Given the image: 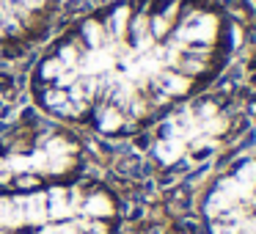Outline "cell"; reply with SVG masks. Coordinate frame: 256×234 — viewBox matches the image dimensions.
Here are the masks:
<instances>
[{"instance_id": "2", "label": "cell", "mask_w": 256, "mask_h": 234, "mask_svg": "<svg viewBox=\"0 0 256 234\" xmlns=\"http://www.w3.org/2000/svg\"><path fill=\"white\" fill-rule=\"evenodd\" d=\"M110 196L86 184L0 193V234H110Z\"/></svg>"}, {"instance_id": "5", "label": "cell", "mask_w": 256, "mask_h": 234, "mask_svg": "<svg viewBox=\"0 0 256 234\" xmlns=\"http://www.w3.org/2000/svg\"><path fill=\"white\" fill-rule=\"evenodd\" d=\"M237 182L242 184V188L254 190V184H256V160H248L242 168H240V174H237Z\"/></svg>"}, {"instance_id": "3", "label": "cell", "mask_w": 256, "mask_h": 234, "mask_svg": "<svg viewBox=\"0 0 256 234\" xmlns=\"http://www.w3.org/2000/svg\"><path fill=\"white\" fill-rule=\"evenodd\" d=\"M80 146L69 132L47 124L20 130L0 144V190H36L72 176Z\"/></svg>"}, {"instance_id": "4", "label": "cell", "mask_w": 256, "mask_h": 234, "mask_svg": "<svg viewBox=\"0 0 256 234\" xmlns=\"http://www.w3.org/2000/svg\"><path fill=\"white\" fill-rule=\"evenodd\" d=\"M61 0H0V61L20 58L52 34Z\"/></svg>"}, {"instance_id": "1", "label": "cell", "mask_w": 256, "mask_h": 234, "mask_svg": "<svg viewBox=\"0 0 256 234\" xmlns=\"http://www.w3.org/2000/svg\"><path fill=\"white\" fill-rule=\"evenodd\" d=\"M176 6L146 12L130 3L78 17L39 56L30 96L66 124L116 135L160 102L190 91L204 69L196 47L215 39V17L190 14L174 25Z\"/></svg>"}, {"instance_id": "6", "label": "cell", "mask_w": 256, "mask_h": 234, "mask_svg": "<svg viewBox=\"0 0 256 234\" xmlns=\"http://www.w3.org/2000/svg\"><path fill=\"white\" fill-rule=\"evenodd\" d=\"M215 234H237V226H215Z\"/></svg>"}]
</instances>
